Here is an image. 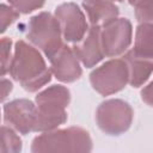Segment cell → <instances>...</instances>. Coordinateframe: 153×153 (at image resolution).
<instances>
[{
    "label": "cell",
    "instance_id": "7a4b0ae2",
    "mask_svg": "<svg viewBox=\"0 0 153 153\" xmlns=\"http://www.w3.org/2000/svg\"><path fill=\"white\" fill-rule=\"evenodd\" d=\"M71 102L67 87L53 85L36 96V122L33 131H49L67 121L66 108Z\"/></svg>",
    "mask_w": 153,
    "mask_h": 153
},
{
    "label": "cell",
    "instance_id": "ac0fdd59",
    "mask_svg": "<svg viewBox=\"0 0 153 153\" xmlns=\"http://www.w3.org/2000/svg\"><path fill=\"white\" fill-rule=\"evenodd\" d=\"M0 19H1V32H5L6 29L18 19L19 12L13 8L12 6H7L5 4L1 5L0 7Z\"/></svg>",
    "mask_w": 153,
    "mask_h": 153
},
{
    "label": "cell",
    "instance_id": "e0dca14e",
    "mask_svg": "<svg viewBox=\"0 0 153 153\" xmlns=\"http://www.w3.org/2000/svg\"><path fill=\"white\" fill-rule=\"evenodd\" d=\"M45 0H8L10 5L16 8L19 13L27 14L35 10L41 8Z\"/></svg>",
    "mask_w": 153,
    "mask_h": 153
},
{
    "label": "cell",
    "instance_id": "6da1fadb",
    "mask_svg": "<svg viewBox=\"0 0 153 153\" xmlns=\"http://www.w3.org/2000/svg\"><path fill=\"white\" fill-rule=\"evenodd\" d=\"M8 73L29 92L43 87L50 81L53 74L45 66L41 53L22 39L16 43Z\"/></svg>",
    "mask_w": 153,
    "mask_h": 153
},
{
    "label": "cell",
    "instance_id": "30bf717a",
    "mask_svg": "<svg viewBox=\"0 0 153 153\" xmlns=\"http://www.w3.org/2000/svg\"><path fill=\"white\" fill-rule=\"evenodd\" d=\"M50 71L63 82H73L81 75V67L73 48L63 44L50 59Z\"/></svg>",
    "mask_w": 153,
    "mask_h": 153
},
{
    "label": "cell",
    "instance_id": "7402d4cb",
    "mask_svg": "<svg viewBox=\"0 0 153 153\" xmlns=\"http://www.w3.org/2000/svg\"><path fill=\"white\" fill-rule=\"evenodd\" d=\"M139 1H140V0H129V4H130V5H133V6H135Z\"/></svg>",
    "mask_w": 153,
    "mask_h": 153
},
{
    "label": "cell",
    "instance_id": "d6986e66",
    "mask_svg": "<svg viewBox=\"0 0 153 153\" xmlns=\"http://www.w3.org/2000/svg\"><path fill=\"white\" fill-rule=\"evenodd\" d=\"M11 45H12V41L7 37H4L1 39V75L4 76L8 69H10V65H11Z\"/></svg>",
    "mask_w": 153,
    "mask_h": 153
},
{
    "label": "cell",
    "instance_id": "603a6c76",
    "mask_svg": "<svg viewBox=\"0 0 153 153\" xmlns=\"http://www.w3.org/2000/svg\"><path fill=\"white\" fill-rule=\"evenodd\" d=\"M112 1H123V0H112Z\"/></svg>",
    "mask_w": 153,
    "mask_h": 153
},
{
    "label": "cell",
    "instance_id": "ba28073f",
    "mask_svg": "<svg viewBox=\"0 0 153 153\" xmlns=\"http://www.w3.org/2000/svg\"><path fill=\"white\" fill-rule=\"evenodd\" d=\"M55 17L59 20L62 36L67 42H80L88 31L86 18L74 2H65L56 7Z\"/></svg>",
    "mask_w": 153,
    "mask_h": 153
},
{
    "label": "cell",
    "instance_id": "8992f818",
    "mask_svg": "<svg viewBox=\"0 0 153 153\" xmlns=\"http://www.w3.org/2000/svg\"><path fill=\"white\" fill-rule=\"evenodd\" d=\"M90 81L99 94L109 96L124 88L129 82L128 66L122 59H112L92 71Z\"/></svg>",
    "mask_w": 153,
    "mask_h": 153
},
{
    "label": "cell",
    "instance_id": "7c38bea8",
    "mask_svg": "<svg viewBox=\"0 0 153 153\" xmlns=\"http://www.w3.org/2000/svg\"><path fill=\"white\" fill-rule=\"evenodd\" d=\"M82 7L87 13L91 25L100 26L117 18L118 7L112 0H82Z\"/></svg>",
    "mask_w": 153,
    "mask_h": 153
},
{
    "label": "cell",
    "instance_id": "52a82bcc",
    "mask_svg": "<svg viewBox=\"0 0 153 153\" xmlns=\"http://www.w3.org/2000/svg\"><path fill=\"white\" fill-rule=\"evenodd\" d=\"M131 23L127 18H115L100 27V41L104 55L116 57L124 54L131 43Z\"/></svg>",
    "mask_w": 153,
    "mask_h": 153
},
{
    "label": "cell",
    "instance_id": "5bb4252c",
    "mask_svg": "<svg viewBox=\"0 0 153 153\" xmlns=\"http://www.w3.org/2000/svg\"><path fill=\"white\" fill-rule=\"evenodd\" d=\"M133 51L145 59L153 60V24L141 23L136 27Z\"/></svg>",
    "mask_w": 153,
    "mask_h": 153
},
{
    "label": "cell",
    "instance_id": "5b68a950",
    "mask_svg": "<svg viewBox=\"0 0 153 153\" xmlns=\"http://www.w3.org/2000/svg\"><path fill=\"white\" fill-rule=\"evenodd\" d=\"M133 109L122 99H108L99 104L96 121L99 129L108 135H121L133 122Z\"/></svg>",
    "mask_w": 153,
    "mask_h": 153
},
{
    "label": "cell",
    "instance_id": "2e32d148",
    "mask_svg": "<svg viewBox=\"0 0 153 153\" xmlns=\"http://www.w3.org/2000/svg\"><path fill=\"white\" fill-rule=\"evenodd\" d=\"M134 7L135 17L140 23L153 24V0H140Z\"/></svg>",
    "mask_w": 153,
    "mask_h": 153
},
{
    "label": "cell",
    "instance_id": "3957f363",
    "mask_svg": "<svg viewBox=\"0 0 153 153\" xmlns=\"http://www.w3.org/2000/svg\"><path fill=\"white\" fill-rule=\"evenodd\" d=\"M91 149V136L80 127L43 131L33 139L31 145L33 153H81Z\"/></svg>",
    "mask_w": 153,
    "mask_h": 153
},
{
    "label": "cell",
    "instance_id": "277c9868",
    "mask_svg": "<svg viewBox=\"0 0 153 153\" xmlns=\"http://www.w3.org/2000/svg\"><path fill=\"white\" fill-rule=\"evenodd\" d=\"M24 29L27 39L49 59L63 45L59 20L49 12H41L30 18Z\"/></svg>",
    "mask_w": 153,
    "mask_h": 153
},
{
    "label": "cell",
    "instance_id": "9c48e42d",
    "mask_svg": "<svg viewBox=\"0 0 153 153\" xmlns=\"http://www.w3.org/2000/svg\"><path fill=\"white\" fill-rule=\"evenodd\" d=\"M4 120L20 134L33 131L36 105L29 99H14L4 105Z\"/></svg>",
    "mask_w": 153,
    "mask_h": 153
},
{
    "label": "cell",
    "instance_id": "44dd1931",
    "mask_svg": "<svg viewBox=\"0 0 153 153\" xmlns=\"http://www.w3.org/2000/svg\"><path fill=\"white\" fill-rule=\"evenodd\" d=\"M12 91V82L5 78H2L1 80V99L5 100V98L10 94V92Z\"/></svg>",
    "mask_w": 153,
    "mask_h": 153
},
{
    "label": "cell",
    "instance_id": "4fadbf2b",
    "mask_svg": "<svg viewBox=\"0 0 153 153\" xmlns=\"http://www.w3.org/2000/svg\"><path fill=\"white\" fill-rule=\"evenodd\" d=\"M123 60L128 66L129 84L133 87H139L145 84L153 72V60L141 57L133 50L126 53Z\"/></svg>",
    "mask_w": 153,
    "mask_h": 153
},
{
    "label": "cell",
    "instance_id": "8fae6325",
    "mask_svg": "<svg viewBox=\"0 0 153 153\" xmlns=\"http://www.w3.org/2000/svg\"><path fill=\"white\" fill-rule=\"evenodd\" d=\"M72 48L79 61H81L85 67L91 68L96 66L104 57L100 41V26L92 25L85 37L80 42L74 43Z\"/></svg>",
    "mask_w": 153,
    "mask_h": 153
},
{
    "label": "cell",
    "instance_id": "9a60e30c",
    "mask_svg": "<svg viewBox=\"0 0 153 153\" xmlns=\"http://www.w3.org/2000/svg\"><path fill=\"white\" fill-rule=\"evenodd\" d=\"M22 151V140L11 127H1V153H17Z\"/></svg>",
    "mask_w": 153,
    "mask_h": 153
},
{
    "label": "cell",
    "instance_id": "ffe728a7",
    "mask_svg": "<svg viewBox=\"0 0 153 153\" xmlns=\"http://www.w3.org/2000/svg\"><path fill=\"white\" fill-rule=\"evenodd\" d=\"M141 99L149 106H153V80L142 88L141 91Z\"/></svg>",
    "mask_w": 153,
    "mask_h": 153
}]
</instances>
